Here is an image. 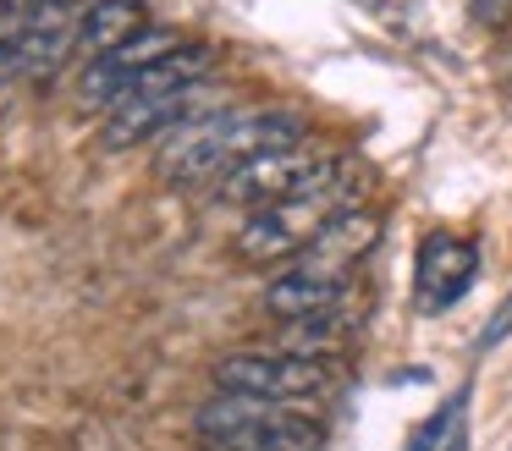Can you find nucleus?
I'll use <instances>...</instances> for the list:
<instances>
[{"label":"nucleus","mask_w":512,"mask_h":451,"mask_svg":"<svg viewBox=\"0 0 512 451\" xmlns=\"http://www.w3.org/2000/svg\"><path fill=\"white\" fill-rule=\"evenodd\" d=\"M309 138V116L287 105H265V110H204V116L182 121L177 132H166V143L155 149V171L171 187H193L210 176L237 171L243 160L276 149V143H298Z\"/></svg>","instance_id":"nucleus-1"},{"label":"nucleus","mask_w":512,"mask_h":451,"mask_svg":"<svg viewBox=\"0 0 512 451\" xmlns=\"http://www.w3.org/2000/svg\"><path fill=\"white\" fill-rule=\"evenodd\" d=\"M210 66L215 55L204 44H182L177 55H166L160 66H149L111 110H105V149H133V143L155 138V132H177L182 121L204 116L210 105Z\"/></svg>","instance_id":"nucleus-2"},{"label":"nucleus","mask_w":512,"mask_h":451,"mask_svg":"<svg viewBox=\"0 0 512 451\" xmlns=\"http://www.w3.org/2000/svg\"><path fill=\"white\" fill-rule=\"evenodd\" d=\"M358 187H364V176H353L342 165L331 182L309 187V193H298V198H281V204L254 209V215L237 226V237H232L237 259H248V264H281V259L309 253L314 242L331 231V220L342 215V209L358 204Z\"/></svg>","instance_id":"nucleus-3"},{"label":"nucleus","mask_w":512,"mask_h":451,"mask_svg":"<svg viewBox=\"0 0 512 451\" xmlns=\"http://www.w3.org/2000/svg\"><path fill=\"white\" fill-rule=\"evenodd\" d=\"M193 429L210 451H325V424L309 407L265 402V396L243 391L204 396Z\"/></svg>","instance_id":"nucleus-4"},{"label":"nucleus","mask_w":512,"mask_h":451,"mask_svg":"<svg viewBox=\"0 0 512 451\" xmlns=\"http://www.w3.org/2000/svg\"><path fill=\"white\" fill-rule=\"evenodd\" d=\"M342 165H347L342 154L320 149L314 138L276 143V149L243 160L237 171H226L221 187H215V198H221V204H243V209H265V204H281V198H298V193H309V187L331 182Z\"/></svg>","instance_id":"nucleus-5"},{"label":"nucleus","mask_w":512,"mask_h":451,"mask_svg":"<svg viewBox=\"0 0 512 451\" xmlns=\"http://www.w3.org/2000/svg\"><path fill=\"white\" fill-rule=\"evenodd\" d=\"M215 385L243 396H265V402H292L309 407L314 396H325L336 385V363H325L320 352L298 347H248L215 363Z\"/></svg>","instance_id":"nucleus-6"},{"label":"nucleus","mask_w":512,"mask_h":451,"mask_svg":"<svg viewBox=\"0 0 512 451\" xmlns=\"http://www.w3.org/2000/svg\"><path fill=\"white\" fill-rule=\"evenodd\" d=\"M177 50H182L177 28L144 22V28H138L127 44H116V50H105V55H94V61H83L78 105H83V110H111L116 99H122L127 88H133L138 77L149 72V66H160L166 55H177Z\"/></svg>","instance_id":"nucleus-7"},{"label":"nucleus","mask_w":512,"mask_h":451,"mask_svg":"<svg viewBox=\"0 0 512 451\" xmlns=\"http://www.w3.org/2000/svg\"><path fill=\"white\" fill-rule=\"evenodd\" d=\"M78 17H83V6H72V0H34L28 39H23V66H17L23 83H50L78 55Z\"/></svg>","instance_id":"nucleus-8"},{"label":"nucleus","mask_w":512,"mask_h":451,"mask_svg":"<svg viewBox=\"0 0 512 451\" xmlns=\"http://www.w3.org/2000/svg\"><path fill=\"white\" fill-rule=\"evenodd\" d=\"M474 270H479V253L474 242L452 237V231H435V237H424L419 248V303L430 308V314H441V308H452L457 297L474 286Z\"/></svg>","instance_id":"nucleus-9"},{"label":"nucleus","mask_w":512,"mask_h":451,"mask_svg":"<svg viewBox=\"0 0 512 451\" xmlns=\"http://www.w3.org/2000/svg\"><path fill=\"white\" fill-rule=\"evenodd\" d=\"M144 22H149L144 17V0H89L83 17H78V55H83V61H94V55L127 44Z\"/></svg>","instance_id":"nucleus-10"},{"label":"nucleus","mask_w":512,"mask_h":451,"mask_svg":"<svg viewBox=\"0 0 512 451\" xmlns=\"http://www.w3.org/2000/svg\"><path fill=\"white\" fill-rule=\"evenodd\" d=\"M28 17H34V0H0V77H17L23 66V39H28Z\"/></svg>","instance_id":"nucleus-11"},{"label":"nucleus","mask_w":512,"mask_h":451,"mask_svg":"<svg viewBox=\"0 0 512 451\" xmlns=\"http://www.w3.org/2000/svg\"><path fill=\"white\" fill-rule=\"evenodd\" d=\"M468 11H474V22H485V28H507L512 0H468Z\"/></svg>","instance_id":"nucleus-12"},{"label":"nucleus","mask_w":512,"mask_h":451,"mask_svg":"<svg viewBox=\"0 0 512 451\" xmlns=\"http://www.w3.org/2000/svg\"><path fill=\"white\" fill-rule=\"evenodd\" d=\"M512 336V292H507V303L496 308V319L485 325V336H479V347H496V341H507Z\"/></svg>","instance_id":"nucleus-13"},{"label":"nucleus","mask_w":512,"mask_h":451,"mask_svg":"<svg viewBox=\"0 0 512 451\" xmlns=\"http://www.w3.org/2000/svg\"><path fill=\"white\" fill-rule=\"evenodd\" d=\"M6 99H12V77H0V116H6Z\"/></svg>","instance_id":"nucleus-14"}]
</instances>
